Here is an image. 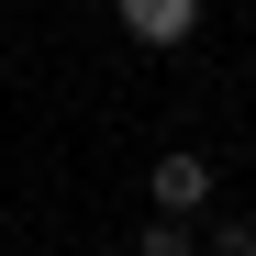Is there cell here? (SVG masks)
<instances>
[{
    "instance_id": "cell-1",
    "label": "cell",
    "mask_w": 256,
    "mask_h": 256,
    "mask_svg": "<svg viewBox=\"0 0 256 256\" xmlns=\"http://www.w3.org/2000/svg\"><path fill=\"white\" fill-rule=\"evenodd\" d=\"M145 212H156V223H212V212H223V178H212V156L200 145H167L156 167H145Z\"/></svg>"
},
{
    "instance_id": "cell-2",
    "label": "cell",
    "mask_w": 256,
    "mask_h": 256,
    "mask_svg": "<svg viewBox=\"0 0 256 256\" xmlns=\"http://www.w3.org/2000/svg\"><path fill=\"white\" fill-rule=\"evenodd\" d=\"M112 22L134 34L145 56H178L190 34H200V0H112Z\"/></svg>"
},
{
    "instance_id": "cell-3",
    "label": "cell",
    "mask_w": 256,
    "mask_h": 256,
    "mask_svg": "<svg viewBox=\"0 0 256 256\" xmlns=\"http://www.w3.org/2000/svg\"><path fill=\"white\" fill-rule=\"evenodd\" d=\"M200 256H256V223H245V212H212V223H200Z\"/></svg>"
},
{
    "instance_id": "cell-4",
    "label": "cell",
    "mask_w": 256,
    "mask_h": 256,
    "mask_svg": "<svg viewBox=\"0 0 256 256\" xmlns=\"http://www.w3.org/2000/svg\"><path fill=\"white\" fill-rule=\"evenodd\" d=\"M134 256H200V234H190V223H156V212H145V223H134Z\"/></svg>"
}]
</instances>
